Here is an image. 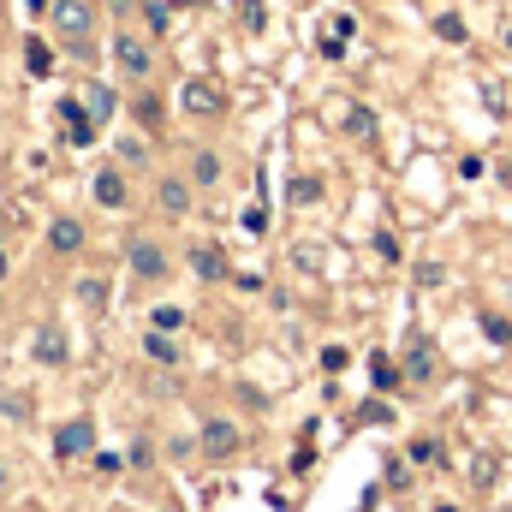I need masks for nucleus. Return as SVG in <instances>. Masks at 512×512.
<instances>
[{"label": "nucleus", "mask_w": 512, "mask_h": 512, "mask_svg": "<svg viewBox=\"0 0 512 512\" xmlns=\"http://www.w3.org/2000/svg\"><path fill=\"white\" fill-rule=\"evenodd\" d=\"M495 471H501V465H495V459H477V465H471V477H477V483H483V489H489V483H495Z\"/></svg>", "instance_id": "nucleus-25"}, {"label": "nucleus", "mask_w": 512, "mask_h": 512, "mask_svg": "<svg viewBox=\"0 0 512 512\" xmlns=\"http://www.w3.org/2000/svg\"><path fill=\"white\" fill-rule=\"evenodd\" d=\"M292 197H298V203H316V197H322V185H316V179H298V185H292Z\"/></svg>", "instance_id": "nucleus-23"}, {"label": "nucleus", "mask_w": 512, "mask_h": 512, "mask_svg": "<svg viewBox=\"0 0 512 512\" xmlns=\"http://www.w3.org/2000/svg\"><path fill=\"white\" fill-rule=\"evenodd\" d=\"M48 24H54V36H60L78 60L96 54V6H90V0H48Z\"/></svg>", "instance_id": "nucleus-1"}, {"label": "nucleus", "mask_w": 512, "mask_h": 512, "mask_svg": "<svg viewBox=\"0 0 512 512\" xmlns=\"http://www.w3.org/2000/svg\"><path fill=\"white\" fill-rule=\"evenodd\" d=\"M185 114H191V120H221V114H227L221 84H209V78H185Z\"/></svg>", "instance_id": "nucleus-3"}, {"label": "nucleus", "mask_w": 512, "mask_h": 512, "mask_svg": "<svg viewBox=\"0 0 512 512\" xmlns=\"http://www.w3.org/2000/svg\"><path fill=\"white\" fill-rule=\"evenodd\" d=\"M96 126H102V120H96L84 102H72V96L60 102V131H66V143H96Z\"/></svg>", "instance_id": "nucleus-6"}, {"label": "nucleus", "mask_w": 512, "mask_h": 512, "mask_svg": "<svg viewBox=\"0 0 512 512\" xmlns=\"http://www.w3.org/2000/svg\"><path fill=\"white\" fill-rule=\"evenodd\" d=\"M0 489H6V471H0Z\"/></svg>", "instance_id": "nucleus-31"}, {"label": "nucleus", "mask_w": 512, "mask_h": 512, "mask_svg": "<svg viewBox=\"0 0 512 512\" xmlns=\"http://www.w3.org/2000/svg\"><path fill=\"white\" fill-rule=\"evenodd\" d=\"M48 251H60V256H72V251H84V227L72 221V215H60L54 227H48Z\"/></svg>", "instance_id": "nucleus-11"}, {"label": "nucleus", "mask_w": 512, "mask_h": 512, "mask_svg": "<svg viewBox=\"0 0 512 512\" xmlns=\"http://www.w3.org/2000/svg\"><path fill=\"white\" fill-rule=\"evenodd\" d=\"M239 227H245V233H256V239H262V233H268V215H262V209H245V221H239Z\"/></svg>", "instance_id": "nucleus-22"}, {"label": "nucleus", "mask_w": 512, "mask_h": 512, "mask_svg": "<svg viewBox=\"0 0 512 512\" xmlns=\"http://www.w3.org/2000/svg\"><path fill=\"white\" fill-rule=\"evenodd\" d=\"M239 18H245V30H262V24H268V6H262V0H239Z\"/></svg>", "instance_id": "nucleus-17"}, {"label": "nucleus", "mask_w": 512, "mask_h": 512, "mask_svg": "<svg viewBox=\"0 0 512 512\" xmlns=\"http://www.w3.org/2000/svg\"><path fill=\"white\" fill-rule=\"evenodd\" d=\"M90 114H96V120H108V114H114V96H108V90H102V84H96V90H90Z\"/></svg>", "instance_id": "nucleus-20"}, {"label": "nucleus", "mask_w": 512, "mask_h": 512, "mask_svg": "<svg viewBox=\"0 0 512 512\" xmlns=\"http://www.w3.org/2000/svg\"><path fill=\"white\" fill-rule=\"evenodd\" d=\"M131 114H137V126H143V131H161V102H155L149 90L137 96V108H131Z\"/></svg>", "instance_id": "nucleus-15"}, {"label": "nucleus", "mask_w": 512, "mask_h": 512, "mask_svg": "<svg viewBox=\"0 0 512 512\" xmlns=\"http://www.w3.org/2000/svg\"><path fill=\"white\" fill-rule=\"evenodd\" d=\"M143 352H149L155 364H179V346H173V340H167L161 328H149V340H143Z\"/></svg>", "instance_id": "nucleus-14"}, {"label": "nucleus", "mask_w": 512, "mask_h": 512, "mask_svg": "<svg viewBox=\"0 0 512 512\" xmlns=\"http://www.w3.org/2000/svg\"><path fill=\"white\" fill-rule=\"evenodd\" d=\"M126 262H131L137 280H161V274H167V251H161L155 239H137V245L126 251Z\"/></svg>", "instance_id": "nucleus-7"}, {"label": "nucleus", "mask_w": 512, "mask_h": 512, "mask_svg": "<svg viewBox=\"0 0 512 512\" xmlns=\"http://www.w3.org/2000/svg\"><path fill=\"white\" fill-rule=\"evenodd\" d=\"M36 358H42V364H66V358H72V346H66V334H60L54 322L36 328Z\"/></svg>", "instance_id": "nucleus-12"}, {"label": "nucleus", "mask_w": 512, "mask_h": 512, "mask_svg": "<svg viewBox=\"0 0 512 512\" xmlns=\"http://www.w3.org/2000/svg\"><path fill=\"white\" fill-rule=\"evenodd\" d=\"M24 54H30V72H48V48H42V42H30Z\"/></svg>", "instance_id": "nucleus-27"}, {"label": "nucleus", "mask_w": 512, "mask_h": 512, "mask_svg": "<svg viewBox=\"0 0 512 512\" xmlns=\"http://www.w3.org/2000/svg\"><path fill=\"white\" fill-rule=\"evenodd\" d=\"M108 6H114V12H131V6H137V0H108Z\"/></svg>", "instance_id": "nucleus-28"}, {"label": "nucleus", "mask_w": 512, "mask_h": 512, "mask_svg": "<svg viewBox=\"0 0 512 512\" xmlns=\"http://www.w3.org/2000/svg\"><path fill=\"white\" fill-rule=\"evenodd\" d=\"M507 54H512V24H507Z\"/></svg>", "instance_id": "nucleus-29"}, {"label": "nucleus", "mask_w": 512, "mask_h": 512, "mask_svg": "<svg viewBox=\"0 0 512 512\" xmlns=\"http://www.w3.org/2000/svg\"><path fill=\"white\" fill-rule=\"evenodd\" d=\"M435 453H441L435 441H411V459H417V465H435Z\"/></svg>", "instance_id": "nucleus-24"}, {"label": "nucleus", "mask_w": 512, "mask_h": 512, "mask_svg": "<svg viewBox=\"0 0 512 512\" xmlns=\"http://www.w3.org/2000/svg\"><path fill=\"white\" fill-rule=\"evenodd\" d=\"M114 66H120L126 78H149V72H155V54H149V42H143L137 30H114Z\"/></svg>", "instance_id": "nucleus-2"}, {"label": "nucleus", "mask_w": 512, "mask_h": 512, "mask_svg": "<svg viewBox=\"0 0 512 512\" xmlns=\"http://www.w3.org/2000/svg\"><path fill=\"white\" fill-rule=\"evenodd\" d=\"M429 376H435V352L417 340V346H411V382H429Z\"/></svg>", "instance_id": "nucleus-16"}, {"label": "nucleus", "mask_w": 512, "mask_h": 512, "mask_svg": "<svg viewBox=\"0 0 512 512\" xmlns=\"http://www.w3.org/2000/svg\"><path fill=\"white\" fill-rule=\"evenodd\" d=\"M179 322H185V310H173V304H167V310H155V328H161V334H173Z\"/></svg>", "instance_id": "nucleus-21"}, {"label": "nucleus", "mask_w": 512, "mask_h": 512, "mask_svg": "<svg viewBox=\"0 0 512 512\" xmlns=\"http://www.w3.org/2000/svg\"><path fill=\"white\" fill-rule=\"evenodd\" d=\"M352 131H358V137H370V131H376V120H370V108H352Z\"/></svg>", "instance_id": "nucleus-26"}, {"label": "nucleus", "mask_w": 512, "mask_h": 512, "mask_svg": "<svg viewBox=\"0 0 512 512\" xmlns=\"http://www.w3.org/2000/svg\"><path fill=\"white\" fill-rule=\"evenodd\" d=\"M191 268H197V280H227V274H233L221 245H197V251H191Z\"/></svg>", "instance_id": "nucleus-10"}, {"label": "nucleus", "mask_w": 512, "mask_h": 512, "mask_svg": "<svg viewBox=\"0 0 512 512\" xmlns=\"http://www.w3.org/2000/svg\"><path fill=\"white\" fill-rule=\"evenodd\" d=\"M30 512H42V507H30Z\"/></svg>", "instance_id": "nucleus-32"}, {"label": "nucleus", "mask_w": 512, "mask_h": 512, "mask_svg": "<svg viewBox=\"0 0 512 512\" xmlns=\"http://www.w3.org/2000/svg\"><path fill=\"white\" fill-rule=\"evenodd\" d=\"M191 185H221V155L215 149H197L191 155Z\"/></svg>", "instance_id": "nucleus-13"}, {"label": "nucleus", "mask_w": 512, "mask_h": 512, "mask_svg": "<svg viewBox=\"0 0 512 512\" xmlns=\"http://www.w3.org/2000/svg\"><path fill=\"white\" fill-rule=\"evenodd\" d=\"M90 447H96V423H90V417L60 423V435H54V453H60V459H90Z\"/></svg>", "instance_id": "nucleus-4"}, {"label": "nucleus", "mask_w": 512, "mask_h": 512, "mask_svg": "<svg viewBox=\"0 0 512 512\" xmlns=\"http://www.w3.org/2000/svg\"><path fill=\"white\" fill-rule=\"evenodd\" d=\"M155 209L173 215V221L191 215V185H185V179H161V185H155Z\"/></svg>", "instance_id": "nucleus-8"}, {"label": "nucleus", "mask_w": 512, "mask_h": 512, "mask_svg": "<svg viewBox=\"0 0 512 512\" xmlns=\"http://www.w3.org/2000/svg\"><path fill=\"white\" fill-rule=\"evenodd\" d=\"M435 30H441V36H447V42H465V18H459V12H447V18H441V24H435Z\"/></svg>", "instance_id": "nucleus-19"}, {"label": "nucleus", "mask_w": 512, "mask_h": 512, "mask_svg": "<svg viewBox=\"0 0 512 512\" xmlns=\"http://www.w3.org/2000/svg\"><path fill=\"white\" fill-rule=\"evenodd\" d=\"M0 274H6V251H0Z\"/></svg>", "instance_id": "nucleus-30"}, {"label": "nucleus", "mask_w": 512, "mask_h": 512, "mask_svg": "<svg viewBox=\"0 0 512 512\" xmlns=\"http://www.w3.org/2000/svg\"><path fill=\"white\" fill-rule=\"evenodd\" d=\"M114 155H120L126 167H143V143H137V137H120V143H114Z\"/></svg>", "instance_id": "nucleus-18"}, {"label": "nucleus", "mask_w": 512, "mask_h": 512, "mask_svg": "<svg viewBox=\"0 0 512 512\" xmlns=\"http://www.w3.org/2000/svg\"><path fill=\"white\" fill-rule=\"evenodd\" d=\"M96 203L102 209H126V173L120 167H102L96 173Z\"/></svg>", "instance_id": "nucleus-9"}, {"label": "nucleus", "mask_w": 512, "mask_h": 512, "mask_svg": "<svg viewBox=\"0 0 512 512\" xmlns=\"http://www.w3.org/2000/svg\"><path fill=\"white\" fill-rule=\"evenodd\" d=\"M239 447H245V435H239L227 417H209V423H203V453H209V459H233Z\"/></svg>", "instance_id": "nucleus-5"}]
</instances>
